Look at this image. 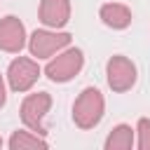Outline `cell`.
<instances>
[{
    "instance_id": "cell-1",
    "label": "cell",
    "mask_w": 150,
    "mask_h": 150,
    "mask_svg": "<svg viewBox=\"0 0 150 150\" xmlns=\"http://www.w3.org/2000/svg\"><path fill=\"white\" fill-rule=\"evenodd\" d=\"M103 96L96 87H87L77 98H75V105H73V122L80 127V129H94L101 117H103Z\"/></svg>"
},
{
    "instance_id": "cell-2",
    "label": "cell",
    "mask_w": 150,
    "mask_h": 150,
    "mask_svg": "<svg viewBox=\"0 0 150 150\" xmlns=\"http://www.w3.org/2000/svg\"><path fill=\"white\" fill-rule=\"evenodd\" d=\"M49 105H52V96L47 91H38V94H30L23 98L21 103V122L38 136H45L47 129L42 124V117L49 112Z\"/></svg>"
},
{
    "instance_id": "cell-3",
    "label": "cell",
    "mask_w": 150,
    "mask_h": 150,
    "mask_svg": "<svg viewBox=\"0 0 150 150\" xmlns=\"http://www.w3.org/2000/svg\"><path fill=\"white\" fill-rule=\"evenodd\" d=\"M84 66V54L82 49H68L63 54H59L56 59H52L45 68V75L52 82H68L73 80Z\"/></svg>"
},
{
    "instance_id": "cell-4",
    "label": "cell",
    "mask_w": 150,
    "mask_h": 150,
    "mask_svg": "<svg viewBox=\"0 0 150 150\" xmlns=\"http://www.w3.org/2000/svg\"><path fill=\"white\" fill-rule=\"evenodd\" d=\"M38 77H40V66L26 56L14 59L7 68V82L14 91H28L38 82Z\"/></svg>"
},
{
    "instance_id": "cell-5",
    "label": "cell",
    "mask_w": 150,
    "mask_h": 150,
    "mask_svg": "<svg viewBox=\"0 0 150 150\" xmlns=\"http://www.w3.org/2000/svg\"><path fill=\"white\" fill-rule=\"evenodd\" d=\"M70 33H52V30H35L28 40V49L33 56L38 59H47L52 54H56L59 49L70 45Z\"/></svg>"
},
{
    "instance_id": "cell-6",
    "label": "cell",
    "mask_w": 150,
    "mask_h": 150,
    "mask_svg": "<svg viewBox=\"0 0 150 150\" xmlns=\"http://www.w3.org/2000/svg\"><path fill=\"white\" fill-rule=\"evenodd\" d=\"M108 73V84L112 91H127L136 84V66L127 56H112L105 66Z\"/></svg>"
},
{
    "instance_id": "cell-7",
    "label": "cell",
    "mask_w": 150,
    "mask_h": 150,
    "mask_svg": "<svg viewBox=\"0 0 150 150\" xmlns=\"http://www.w3.org/2000/svg\"><path fill=\"white\" fill-rule=\"evenodd\" d=\"M26 45V28L23 23L16 19V16H5L0 19V49L2 52H9V54H16L21 52Z\"/></svg>"
},
{
    "instance_id": "cell-8",
    "label": "cell",
    "mask_w": 150,
    "mask_h": 150,
    "mask_svg": "<svg viewBox=\"0 0 150 150\" xmlns=\"http://www.w3.org/2000/svg\"><path fill=\"white\" fill-rule=\"evenodd\" d=\"M40 21L49 28H63L70 21V0H40Z\"/></svg>"
},
{
    "instance_id": "cell-9",
    "label": "cell",
    "mask_w": 150,
    "mask_h": 150,
    "mask_svg": "<svg viewBox=\"0 0 150 150\" xmlns=\"http://www.w3.org/2000/svg\"><path fill=\"white\" fill-rule=\"evenodd\" d=\"M98 16H101V21L105 26H110L115 30H122V28H127L131 23V9L127 5H120V2H105L101 7Z\"/></svg>"
},
{
    "instance_id": "cell-10",
    "label": "cell",
    "mask_w": 150,
    "mask_h": 150,
    "mask_svg": "<svg viewBox=\"0 0 150 150\" xmlns=\"http://www.w3.org/2000/svg\"><path fill=\"white\" fill-rule=\"evenodd\" d=\"M131 145H134V129L129 124H117L105 138V150H131Z\"/></svg>"
},
{
    "instance_id": "cell-11",
    "label": "cell",
    "mask_w": 150,
    "mask_h": 150,
    "mask_svg": "<svg viewBox=\"0 0 150 150\" xmlns=\"http://www.w3.org/2000/svg\"><path fill=\"white\" fill-rule=\"evenodd\" d=\"M9 148L12 150H26V148H47V141L40 138L38 134H28V131H14L9 138Z\"/></svg>"
},
{
    "instance_id": "cell-12",
    "label": "cell",
    "mask_w": 150,
    "mask_h": 150,
    "mask_svg": "<svg viewBox=\"0 0 150 150\" xmlns=\"http://www.w3.org/2000/svg\"><path fill=\"white\" fill-rule=\"evenodd\" d=\"M136 131H138V148L141 150H150V120L141 117Z\"/></svg>"
},
{
    "instance_id": "cell-13",
    "label": "cell",
    "mask_w": 150,
    "mask_h": 150,
    "mask_svg": "<svg viewBox=\"0 0 150 150\" xmlns=\"http://www.w3.org/2000/svg\"><path fill=\"white\" fill-rule=\"evenodd\" d=\"M5 98H7V94H5V82H2V75H0V108L5 105Z\"/></svg>"
},
{
    "instance_id": "cell-14",
    "label": "cell",
    "mask_w": 150,
    "mask_h": 150,
    "mask_svg": "<svg viewBox=\"0 0 150 150\" xmlns=\"http://www.w3.org/2000/svg\"><path fill=\"white\" fill-rule=\"evenodd\" d=\"M0 145H2V138H0Z\"/></svg>"
}]
</instances>
